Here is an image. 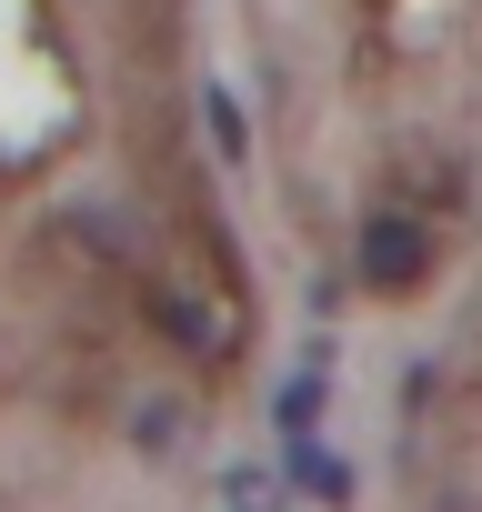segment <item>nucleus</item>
<instances>
[{
	"label": "nucleus",
	"mask_w": 482,
	"mask_h": 512,
	"mask_svg": "<svg viewBox=\"0 0 482 512\" xmlns=\"http://www.w3.org/2000/svg\"><path fill=\"white\" fill-rule=\"evenodd\" d=\"M422 272H432V231L412 211H372L362 221V282L372 292H422Z\"/></svg>",
	"instance_id": "obj_1"
},
{
	"label": "nucleus",
	"mask_w": 482,
	"mask_h": 512,
	"mask_svg": "<svg viewBox=\"0 0 482 512\" xmlns=\"http://www.w3.org/2000/svg\"><path fill=\"white\" fill-rule=\"evenodd\" d=\"M211 141H221V161H241V111L231 101H211Z\"/></svg>",
	"instance_id": "obj_2"
}]
</instances>
